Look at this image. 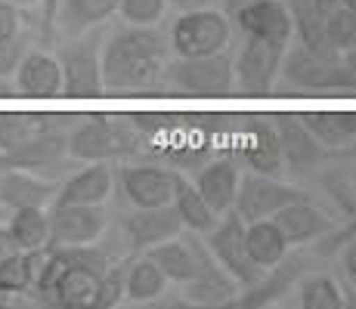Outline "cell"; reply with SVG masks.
<instances>
[{
    "mask_svg": "<svg viewBox=\"0 0 356 309\" xmlns=\"http://www.w3.org/2000/svg\"><path fill=\"white\" fill-rule=\"evenodd\" d=\"M168 37L155 25H130L102 44L106 93L155 90L168 74Z\"/></svg>",
    "mask_w": 356,
    "mask_h": 309,
    "instance_id": "1",
    "label": "cell"
},
{
    "mask_svg": "<svg viewBox=\"0 0 356 309\" xmlns=\"http://www.w3.org/2000/svg\"><path fill=\"white\" fill-rule=\"evenodd\" d=\"M152 130L155 127L149 124H140V118L93 115L68 133V155L78 161H108V158L134 155L149 146Z\"/></svg>",
    "mask_w": 356,
    "mask_h": 309,
    "instance_id": "2",
    "label": "cell"
},
{
    "mask_svg": "<svg viewBox=\"0 0 356 309\" xmlns=\"http://www.w3.org/2000/svg\"><path fill=\"white\" fill-rule=\"evenodd\" d=\"M63 68V93L65 99H99L102 87V25L78 34L72 44L59 50Z\"/></svg>",
    "mask_w": 356,
    "mask_h": 309,
    "instance_id": "3",
    "label": "cell"
},
{
    "mask_svg": "<svg viewBox=\"0 0 356 309\" xmlns=\"http://www.w3.org/2000/svg\"><path fill=\"white\" fill-rule=\"evenodd\" d=\"M232 40V25L223 12L202 6V10H183L170 28V50L177 56H211L227 50Z\"/></svg>",
    "mask_w": 356,
    "mask_h": 309,
    "instance_id": "4",
    "label": "cell"
},
{
    "mask_svg": "<svg viewBox=\"0 0 356 309\" xmlns=\"http://www.w3.org/2000/svg\"><path fill=\"white\" fill-rule=\"evenodd\" d=\"M279 78L294 90H356V74L341 59H323L316 53L294 47L285 50Z\"/></svg>",
    "mask_w": 356,
    "mask_h": 309,
    "instance_id": "5",
    "label": "cell"
},
{
    "mask_svg": "<svg viewBox=\"0 0 356 309\" xmlns=\"http://www.w3.org/2000/svg\"><path fill=\"white\" fill-rule=\"evenodd\" d=\"M164 78L180 93L193 96H227L236 87L232 56L227 50L211 53V56H177V62L168 65Z\"/></svg>",
    "mask_w": 356,
    "mask_h": 309,
    "instance_id": "6",
    "label": "cell"
},
{
    "mask_svg": "<svg viewBox=\"0 0 356 309\" xmlns=\"http://www.w3.org/2000/svg\"><path fill=\"white\" fill-rule=\"evenodd\" d=\"M298 198H307V192L282 183L279 176L251 170V174L238 176V189H236L232 210H236L245 223H254V219H270L276 210H282L285 204L298 201Z\"/></svg>",
    "mask_w": 356,
    "mask_h": 309,
    "instance_id": "7",
    "label": "cell"
},
{
    "mask_svg": "<svg viewBox=\"0 0 356 309\" xmlns=\"http://www.w3.org/2000/svg\"><path fill=\"white\" fill-rule=\"evenodd\" d=\"M208 247L214 253V260L236 278V285L251 287L264 276V269L251 260L248 247H245V219L236 210H227L214 223V229L208 232Z\"/></svg>",
    "mask_w": 356,
    "mask_h": 309,
    "instance_id": "8",
    "label": "cell"
},
{
    "mask_svg": "<svg viewBox=\"0 0 356 309\" xmlns=\"http://www.w3.org/2000/svg\"><path fill=\"white\" fill-rule=\"evenodd\" d=\"M282 56H285V47L266 44V40H257V37L245 34L242 50H238L236 62H232L236 87L251 96L273 93V87H276V81H279V68H282Z\"/></svg>",
    "mask_w": 356,
    "mask_h": 309,
    "instance_id": "9",
    "label": "cell"
},
{
    "mask_svg": "<svg viewBox=\"0 0 356 309\" xmlns=\"http://www.w3.org/2000/svg\"><path fill=\"white\" fill-rule=\"evenodd\" d=\"M50 219V242L47 247H74L93 244L106 232V210L102 204H53L47 214Z\"/></svg>",
    "mask_w": 356,
    "mask_h": 309,
    "instance_id": "10",
    "label": "cell"
},
{
    "mask_svg": "<svg viewBox=\"0 0 356 309\" xmlns=\"http://www.w3.org/2000/svg\"><path fill=\"white\" fill-rule=\"evenodd\" d=\"M177 170L161 167V164H127L118 170L121 192L134 208H161L170 204L177 185Z\"/></svg>",
    "mask_w": 356,
    "mask_h": 309,
    "instance_id": "11",
    "label": "cell"
},
{
    "mask_svg": "<svg viewBox=\"0 0 356 309\" xmlns=\"http://www.w3.org/2000/svg\"><path fill=\"white\" fill-rule=\"evenodd\" d=\"M273 127H276L279 149H282V161H285L289 174L307 176L325 161L328 149L304 127V121H300L298 115H279Z\"/></svg>",
    "mask_w": 356,
    "mask_h": 309,
    "instance_id": "12",
    "label": "cell"
},
{
    "mask_svg": "<svg viewBox=\"0 0 356 309\" xmlns=\"http://www.w3.org/2000/svg\"><path fill=\"white\" fill-rule=\"evenodd\" d=\"M232 16H236V25L242 28V34L289 50V40L294 34L289 3H282V0H251V3L238 6Z\"/></svg>",
    "mask_w": 356,
    "mask_h": 309,
    "instance_id": "13",
    "label": "cell"
},
{
    "mask_svg": "<svg viewBox=\"0 0 356 309\" xmlns=\"http://www.w3.org/2000/svg\"><path fill=\"white\" fill-rule=\"evenodd\" d=\"M310 269V257H300V253H285L282 260H279L276 266H270V269L260 276L251 287H245L242 297L232 300V306L238 309H257V306H270L276 303L279 297H285V291L298 281L304 272Z\"/></svg>",
    "mask_w": 356,
    "mask_h": 309,
    "instance_id": "14",
    "label": "cell"
},
{
    "mask_svg": "<svg viewBox=\"0 0 356 309\" xmlns=\"http://www.w3.org/2000/svg\"><path fill=\"white\" fill-rule=\"evenodd\" d=\"M121 229H124L130 247L140 253V251H149L152 244L180 235L183 223L177 217L174 204H161V208H134V214L121 219Z\"/></svg>",
    "mask_w": 356,
    "mask_h": 309,
    "instance_id": "15",
    "label": "cell"
},
{
    "mask_svg": "<svg viewBox=\"0 0 356 309\" xmlns=\"http://www.w3.org/2000/svg\"><path fill=\"white\" fill-rule=\"evenodd\" d=\"M270 219L279 226V232H282L285 242H289L291 247L307 244V242H319V238H325L328 232L338 226L334 217H328L323 208H316V204L310 201V195L285 204V208L276 210Z\"/></svg>",
    "mask_w": 356,
    "mask_h": 309,
    "instance_id": "16",
    "label": "cell"
},
{
    "mask_svg": "<svg viewBox=\"0 0 356 309\" xmlns=\"http://www.w3.org/2000/svg\"><path fill=\"white\" fill-rule=\"evenodd\" d=\"M59 185L53 176L34 174V170L25 167H10L0 180V204L6 210L16 208H47V204L56 198Z\"/></svg>",
    "mask_w": 356,
    "mask_h": 309,
    "instance_id": "17",
    "label": "cell"
},
{
    "mask_svg": "<svg viewBox=\"0 0 356 309\" xmlns=\"http://www.w3.org/2000/svg\"><path fill=\"white\" fill-rule=\"evenodd\" d=\"M16 93L25 99H56L63 93L59 59L44 50H29L16 65Z\"/></svg>",
    "mask_w": 356,
    "mask_h": 309,
    "instance_id": "18",
    "label": "cell"
},
{
    "mask_svg": "<svg viewBox=\"0 0 356 309\" xmlns=\"http://www.w3.org/2000/svg\"><path fill=\"white\" fill-rule=\"evenodd\" d=\"M115 189V170L108 161H93L84 170L59 185L53 204H106V198Z\"/></svg>",
    "mask_w": 356,
    "mask_h": 309,
    "instance_id": "19",
    "label": "cell"
},
{
    "mask_svg": "<svg viewBox=\"0 0 356 309\" xmlns=\"http://www.w3.org/2000/svg\"><path fill=\"white\" fill-rule=\"evenodd\" d=\"M63 130V118L59 115H31V112H6L0 115V152L6 158L19 155L38 142L40 136Z\"/></svg>",
    "mask_w": 356,
    "mask_h": 309,
    "instance_id": "20",
    "label": "cell"
},
{
    "mask_svg": "<svg viewBox=\"0 0 356 309\" xmlns=\"http://www.w3.org/2000/svg\"><path fill=\"white\" fill-rule=\"evenodd\" d=\"M238 164L232 158H217V161L204 164L195 174V189L204 201L211 204L217 217H223L227 210H232L236 201V189H238Z\"/></svg>",
    "mask_w": 356,
    "mask_h": 309,
    "instance_id": "21",
    "label": "cell"
},
{
    "mask_svg": "<svg viewBox=\"0 0 356 309\" xmlns=\"http://www.w3.org/2000/svg\"><path fill=\"white\" fill-rule=\"evenodd\" d=\"M236 297H238L236 294V278H232L229 272L217 263V260L204 263L202 269L186 281V303L189 306H211V309L232 306V300Z\"/></svg>",
    "mask_w": 356,
    "mask_h": 309,
    "instance_id": "22",
    "label": "cell"
},
{
    "mask_svg": "<svg viewBox=\"0 0 356 309\" xmlns=\"http://www.w3.org/2000/svg\"><path fill=\"white\" fill-rule=\"evenodd\" d=\"M115 12H118V0H63L56 10L53 31L65 34V37H78V34L112 19Z\"/></svg>",
    "mask_w": 356,
    "mask_h": 309,
    "instance_id": "23",
    "label": "cell"
},
{
    "mask_svg": "<svg viewBox=\"0 0 356 309\" xmlns=\"http://www.w3.org/2000/svg\"><path fill=\"white\" fill-rule=\"evenodd\" d=\"M289 10H291V25L298 31V44L304 50L316 53L323 59H341V53L334 50L325 34V16L313 6V0H289Z\"/></svg>",
    "mask_w": 356,
    "mask_h": 309,
    "instance_id": "24",
    "label": "cell"
},
{
    "mask_svg": "<svg viewBox=\"0 0 356 309\" xmlns=\"http://www.w3.org/2000/svg\"><path fill=\"white\" fill-rule=\"evenodd\" d=\"M245 164L257 174H270L279 176L285 170L282 161V149H279V136L266 118H254V124L248 127V142H245Z\"/></svg>",
    "mask_w": 356,
    "mask_h": 309,
    "instance_id": "25",
    "label": "cell"
},
{
    "mask_svg": "<svg viewBox=\"0 0 356 309\" xmlns=\"http://www.w3.org/2000/svg\"><path fill=\"white\" fill-rule=\"evenodd\" d=\"M170 204H174L177 217H180L183 229L189 232H198V235H208L211 229H214V223L220 217L211 210V204L204 201L202 195H198L195 183H189L186 176H177V185H174V198H170Z\"/></svg>",
    "mask_w": 356,
    "mask_h": 309,
    "instance_id": "26",
    "label": "cell"
},
{
    "mask_svg": "<svg viewBox=\"0 0 356 309\" xmlns=\"http://www.w3.org/2000/svg\"><path fill=\"white\" fill-rule=\"evenodd\" d=\"M245 247H248L251 260L260 269H270L276 266L285 253L291 251V244L285 242V235L279 232V226L273 219H254V223H245Z\"/></svg>",
    "mask_w": 356,
    "mask_h": 309,
    "instance_id": "27",
    "label": "cell"
},
{
    "mask_svg": "<svg viewBox=\"0 0 356 309\" xmlns=\"http://www.w3.org/2000/svg\"><path fill=\"white\" fill-rule=\"evenodd\" d=\"M300 121L325 149H344L356 140V112H307Z\"/></svg>",
    "mask_w": 356,
    "mask_h": 309,
    "instance_id": "28",
    "label": "cell"
},
{
    "mask_svg": "<svg viewBox=\"0 0 356 309\" xmlns=\"http://www.w3.org/2000/svg\"><path fill=\"white\" fill-rule=\"evenodd\" d=\"M47 247H38V251H16L10 260L0 263V287L6 294H25L34 287L38 281V272L44 266Z\"/></svg>",
    "mask_w": 356,
    "mask_h": 309,
    "instance_id": "29",
    "label": "cell"
},
{
    "mask_svg": "<svg viewBox=\"0 0 356 309\" xmlns=\"http://www.w3.org/2000/svg\"><path fill=\"white\" fill-rule=\"evenodd\" d=\"M6 229L22 251H38L50 242V219L44 208H16L6 217Z\"/></svg>",
    "mask_w": 356,
    "mask_h": 309,
    "instance_id": "30",
    "label": "cell"
},
{
    "mask_svg": "<svg viewBox=\"0 0 356 309\" xmlns=\"http://www.w3.org/2000/svg\"><path fill=\"white\" fill-rule=\"evenodd\" d=\"M164 287H168V278L159 266L149 257L130 260L127 263V281H124V297L130 303H152L155 297H161Z\"/></svg>",
    "mask_w": 356,
    "mask_h": 309,
    "instance_id": "31",
    "label": "cell"
},
{
    "mask_svg": "<svg viewBox=\"0 0 356 309\" xmlns=\"http://www.w3.org/2000/svg\"><path fill=\"white\" fill-rule=\"evenodd\" d=\"M300 309H341L344 306V291L332 276H307L298 291Z\"/></svg>",
    "mask_w": 356,
    "mask_h": 309,
    "instance_id": "32",
    "label": "cell"
},
{
    "mask_svg": "<svg viewBox=\"0 0 356 309\" xmlns=\"http://www.w3.org/2000/svg\"><path fill=\"white\" fill-rule=\"evenodd\" d=\"M325 34L338 53H347L350 47H356V12L344 3L332 10L325 16Z\"/></svg>",
    "mask_w": 356,
    "mask_h": 309,
    "instance_id": "33",
    "label": "cell"
},
{
    "mask_svg": "<svg viewBox=\"0 0 356 309\" xmlns=\"http://www.w3.org/2000/svg\"><path fill=\"white\" fill-rule=\"evenodd\" d=\"M130 263V260H127ZM127 263L112 266L99 276L97 297H93V309H112L124 300V281H127Z\"/></svg>",
    "mask_w": 356,
    "mask_h": 309,
    "instance_id": "34",
    "label": "cell"
},
{
    "mask_svg": "<svg viewBox=\"0 0 356 309\" xmlns=\"http://www.w3.org/2000/svg\"><path fill=\"white\" fill-rule=\"evenodd\" d=\"M168 0H118V12L127 25H159Z\"/></svg>",
    "mask_w": 356,
    "mask_h": 309,
    "instance_id": "35",
    "label": "cell"
},
{
    "mask_svg": "<svg viewBox=\"0 0 356 309\" xmlns=\"http://www.w3.org/2000/svg\"><path fill=\"white\" fill-rule=\"evenodd\" d=\"M25 53H29V37L25 34H16L13 40H0V81L16 72Z\"/></svg>",
    "mask_w": 356,
    "mask_h": 309,
    "instance_id": "36",
    "label": "cell"
},
{
    "mask_svg": "<svg viewBox=\"0 0 356 309\" xmlns=\"http://www.w3.org/2000/svg\"><path fill=\"white\" fill-rule=\"evenodd\" d=\"M16 34H22V12L16 3L0 0V40H13Z\"/></svg>",
    "mask_w": 356,
    "mask_h": 309,
    "instance_id": "37",
    "label": "cell"
},
{
    "mask_svg": "<svg viewBox=\"0 0 356 309\" xmlns=\"http://www.w3.org/2000/svg\"><path fill=\"white\" fill-rule=\"evenodd\" d=\"M16 251H22V247H19V244H16V238L10 235L6 223H0V263H3V260H10Z\"/></svg>",
    "mask_w": 356,
    "mask_h": 309,
    "instance_id": "38",
    "label": "cell"
},
{
    "mask_svg": "<svg viewBox=\"0 0 356 309\" xmlns=\"http://www.w3.org/2000/svg\"><path fill=\"white\" fill-rule=\"evenodd\" d=\"M344 272H347V278H350L353 287H356V242L344 244Z\"/></svg>",
    "mask_w": 356,
    "mask_h": 309,
    "instance_id": "39",
    "label": "cell"
},
{
    "mask_svg": "<svg viewBox=\"0 0 356 309\" xmlns=\"http://www.w3.org/2000/svg\"><path fill=\"white\" fill-rule=\"evenodd\" d=\"M168 3H174L177 10H202V6H211V0H168Z\"/></svg>",
    "mask_w": 356,
    "mask_h": 309,
    "instance_id": "40",
    "label": "cell"
},
{
    "mask_svg": "<svg viewBox=\"0 0 356 309\" xmlns=\"http://www.w3.org/2000/svg\"><path fill=\"white\" fill-rule=\"evenodd\" d=\"M341 3H344V0H313V6H316V10L323 12V16H328L332 10H338Z\"/></svg>",
    "mask_w": 356,
    "mask_h": 309,
    "instance_id": "41",
    "label": "cell"
},
{
    "mask_svg": "<svg viewBox=\"0 0 356 309\" xmlns=\"http://www.w3.org/2000/svg\"><path fill=\"white\" fill-rule=\"evenodd\" d=\"M341 62H344V65H347V68H350V72L356 74V47H350V50L344 53V59H341Z\"/></svg>",
    "mask_w": 356,
    "mask_h": 309,
    "instance_id": "42",
    "label": "cell"
},
{
    "mask_svg": "<svg viewBox=\"0 0 356 309\" xmlns=\"http://www.w3.org/2000/svg\"><path fill=\"white\" fill-rule=\"evenodd\" d=\"M245 3H251V0H227V10H229V12H236L238 6H245Z\"/></svg>",
    "mask_w": 356,
    "mask_h": 309,
    "instance_id": "43",
    "label": "cell"
},
{
    "mask_svg": "<svg viewBox=\"0 0 356 309\" xmlns=\"http://www.w3.org/2000/svg\"><path fill=\"white\" fill-rule=\"evenodd\" d=\"M6 170H10V161H6V155L0 152V180H3V174H6Z\"/></svg>",
    "mask_w": 356,
    "mask_h": 309,
    "instance_id": "44",
    "label": "cell"
},
{
    "mask_svg": "<svg viewBox=\"0 0 356 309\" xmlns=\"http://www.w3.org/2000/svg\"><path fill=\"white\" fill-rule=\"evenodd\" d=\"M10 297H13V294H6L3 287H0V309H3V306H10Z\"/></svg>",
    "mask_w": 356,
    "mask_h": 309,
    "instance_id": "45",
    "label": "cell"
},
{
    "mask_svg": "<svg viewBox=\"0 0 356 309\" xmlns=\"http://www.w3.org/2000/svg\"><path fill=\"white\" fill-rule=\"evenodd\" d=\"M6 217H10V210H6L3 204H0V223H6Z\"/></svg>",
    "mask_w": 356,
    "mask_h": 309,
    "instance_id": "46",
    "label": "cell"
},
{
    "mask_svg": "<svg viewBox=\"0 0 356 309\" xmlns=\"http://www.w3.org/2000/svg\"><path fill=\"white\" fill-rule=\"evenodd\" d=\"M344 6H350V10L356 12V0H344Z\"/></svg>",
    "mask_w": 356,
    "mask_h": 309,
    "instance_id": "47",
    "label": "cell"
}]
</instances>
